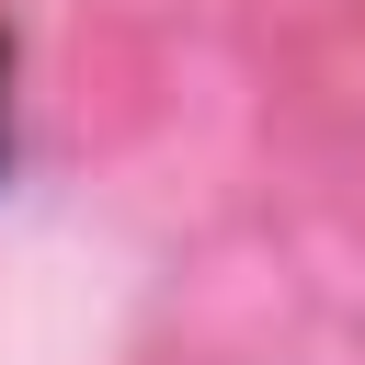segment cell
Returning a JSON list of instances; mask_svg holds the SVG:
<instances>
[{"instance_id":"6da1fadb","label":"cell","mask_w":365,"mask_h":365,"mask_svg":"<svg viewBox=\"0 0 365 365\" xmlns=\"http://www.w3.org/2000/svg\"><path fill=\"white\" fill-rule=\"evenodd\" d=\"M0 160H11V34H0Z\"/></svg>"}]
</instances>
